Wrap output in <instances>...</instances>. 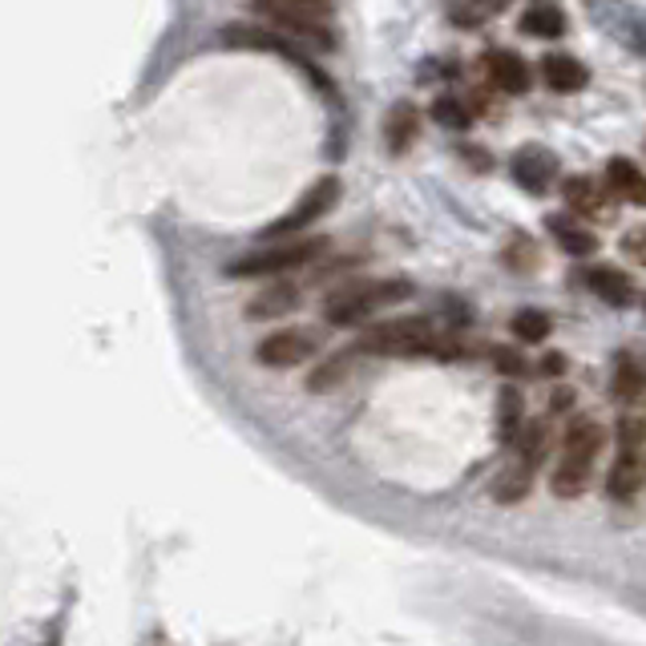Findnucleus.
Wrapping results in <instances>:
<instances>
[{
    "instance_id": "10",
    "label": "nucleus",
    "mask_w": 646,
    "mask_h": 646,
    "mask_svg": "<svg viewBox=\"0 0 646 646\" xmlns=\"http://www.w3.org/2000/svg\"><path fill=\"white\" fill-rule=\"evenodd\" d=\"M602 445H606V428H602L594 416H574L566 424V433H562V457H574V461H598Z\"/></svg>"
},
{
    "instance_id": "25",
    "label": "nucleus",
    "mask_w": 646,
    "mask_h": 646,
    "mask_svg": "<svg viewBox=\"0 0 646 646\" xmlns=\"http://www.w3.org/2000/svg\"><path fill=\"white\" fill-rule=\"evenodd\" d=\"M352 360H356V352H352V347H347V352H335L332 360H323L320 369L312 372V380H307V388H312V392L335 388V384H340V380L352 372Z\"/></svg>"
},
{
    "instance_id": "12",
    "label": "nucleus",
    "mask_w": 646,
    "mask_h": 646,
    "mask_svg": "<svg viewBox=\"0 0 646 646\" xmlns=\"http://www.w3.org/2000/svg\"><path fill=\"white\" fill-rule=\"evenodd\" d=\"M549 234H554V243L574 259H591L598 255V234L591 231L586 223H578L574 214H549L546 219Z\"/></svg>"
},
{
    "instance_id": "4",
    "label": "nucleus",
    "mask_w": 646,
    "mask_h": 646,
    "mask_svg": "<svg viewBox=\"0 0 646 646\" xmlns=\"http://www.w3.org/2000/svg\"><path fill=\"white\" fill-rule=\"evenodd\" d=\"M340 194H344V182L335 179V174H323V179H315L312 186L300 194V202H295L287 214H279L275 223L263 231V239H275V243H283V239H300L307 226H315L323 214L332 211L335 202H340Z\"/></svg>"
},
{
    "instance_id": "9",
    "label": "nucleus",
    "mask_w": 646,
    "mask_h": 646,
    "mask_svg": "<svg viewBox=\"0 0 646 646\" xmlns=\"http://www.w3.org/2000/svg\"><path fill=\"white\" fill-rule=\"evenodd\" d=\"M586 287H591L602 303H610V307H630L638 295L635 279L626 275L623 268H606V263H594V268L586 271Z\"/></svg>"
},
{
    "instance_id": "16",
    "label": "nucleus",
    "mask_w": 646,
    "mask_h": 646,
    "mask_svg": "<svg viewBox=\"0 0 646 646\" xmlns=\"http://www.w3.org/2000/svg\"><path fill=\"white\" fill-rule=\"evenodd\" d=\"M416 138H421V110L413 101H396L388 118H384V145L392 154H408Z\"/></svg>"
},
{
    "instance_id": "21",
    "label": "nucleus",
    "mask_w": 646,
    "mask_h": 646,
    "mask_svg": "<svg viewBox=\"0 0 646 646\" xmlns=\"http://www.w3.org/2000/svg\"><path fill=\"white\" fill-rule=\"evenodd\" d=\"M522 424H525V396H522V388L505 384L502 396H497V441H502L505 448H513V441L522 433Z\"/></svg>"
},
{
    "instance_id": "1",
    "label": "nucleus",
    "mask_w": 646,
    "mask_h": 646,
    "mask_svg": "<svg viewBox=\"0 0 646 646\" xmlns=\"http://www.w3.org/2000/svg\"><path fill=\"white\" fill-rule=\"evenodd\" d=\"M413 279L388 275V279H364V283H352V287L335 291L323 303V320L332 327H356V323L372 320L384 307H396V303L413 300Z\"/></svg>"
},
{
    "instance_id": "30",
    "label": "nucleus",
    "mask_w": 646,
    "mask_h": 646,
    "mask_svg": "<svg viewBox=\"0 0 646 646\" xmlns=\"http://www.w3.org/2000/svg\"><path fill=\"white\" fill-rule=\"evenodd\" d=\"M287 4H300V9L320 12V17H327V12H332V0H287Z\"/></svg>"
},
{
    "instance_id": "8",
    "label": "nucleus",
    "mask_w": 646,
    "mask_h": 646,
    "mask_svg": "<svg viewBox=\"0 0 646 646\" xmlns=\"http://www.w3.org/2000/svg\"><path fill=\"white\" fill-rule=\"evenodd\" d=\"M513 179L529 194H546L557 179V158L549 150H542V145H525V150L513 154Z\"/></svg>"
},
{
    "instance_id": "19",
    "label": "nucleus",
    "mask_w": 646,
    "mask_h": 646,
    "mask_svg": "<svg viewBox=\"0 0 646 646\" xmlns=\"http://www.w3.org/2000/svg\"><path fill=\"white\" fill-rule=\"evenodd\" d=\"M566 29L569 21L557 4H529L522 12V33L537 37V41H557V37H566Z\"/></svg>"
},
{
    "instance_id": "24",
    "label": "nucleus",
    "mask_w": 646,
    "mask_h": 646,
    "mask_svg": "<svg viewBox=\"0 0 646 646\" xmlns=\"http://www.w3.org/2000/svg\"><path fill=\"white\" fill-rule=\"evenodd\" d=\"M433 122L441 125V130H453V134H461V130H468L473 125V110H468L465 98H453V93H445V98L433 101Z\"/></svg>"
},
{
    "instance_id": "2",
    "label": "nucleus",
    "mask_w": 646,
    "mask_h": 646,
    "mask_svg": "<svg viewBox=\"0 0 646 646\" xmlns=\"http://www.w3.org/2000/svg\"><path fill=\"white\" fill-rule=\"evenodd\" d=\"M327 255V239L320 234H300V239H283L275 246H263V251H251V255L226 263V279H271V275H287V271L312 268L315 259Z\"/></svg>"
},
{
    "instance_id": "17",
    "label": "nucleus",
    "mask_w": 646,
    "mask_h": 646,
    "mask_svg": "<svg viewBox=\"0 0 646 646\" xmlns=\"http://www.w3.org/2000/svg\"><path fill=\"white\" fill-rule=\"evenodd\" d=\"M300 307V287L295 283H275L263 295L246 303V320H275V315H287Z\"/></svg>"
},
{
    "instance_id": "3",
    "label": "nucleus",
    "mask_w": 646,
    "mask_h": 646,
    "mask_svg": "<svg viewBox=\"0 0 646 646\" xmlns=\"http://www.w3.org/2000/svg\"><path fill=\"white\" fill-rule=\"evenodd\" d=\"M251 12L259 21L271 24L279 37H291V41H307L315 49H335V33L327 17L320 12H307L300 4H287V0H251Z\"/></svg>"
},
{
    "instance_id": "7",
    "label": "nucleus",
    "mask_w": 646,
    "mask_h": 646,
    "mask_svg": "<svg viewBox=\"0 0 646 646\" xmlns=\"http://www.w3.org/2000/svg\"><path fill=\"white\" fill-rule=\"evenodd\" d=\"M643 388H646L643 356H638L635 347L614 352V369H610V396H614V404H623V408H638V404H643Z\"/></svg>"
},
{
    "instance_id": "28",
    "label": "nucleus",
    "mask_w": 646,
    "mask_h": 646,
    "mask_svg": "<svg viewBox=\"0 0 646 646\" xmlns=\"http://www.w3.org/2000/svg\"><path fill=\"white\" fill-rule=\"evenodd\" d=\"M618 453H643V421L638 416L618 421Z\"/></svg>"
},
{
    "instance_id": "27",
    "label": "nucleus",
    "mask_w": 646,
    "mask_h": 646,
    "mask_svg": "<svg viewBox=\"0 0 646 646\" xmlns=\"http://www.w3.org/2000/svg\"><path fill=\"white\" fill-rule=\"evenodd\" d=\"M489 356H493V369L502 372V376H509V380H522L525 372H529V360L522 356V347L497 344V347H489Z\"/></svg>"
},
{
    "instance_id": "22",
    "label": "nucleus",
    "mask_w": 646,
    "mask_h": 646,
    "mask_svg": "<svg viewBox=\"0 0 646 646\" xmlns=\"http://www.w3.org/2000/svg\"><path fill=\"white\" fill-rule=\"evenodd\" d=\"M509 332L517 344H546L549 332H554V315L542 312V307H522L509 320Z\"/></svg>"
},
{
    "instance_id": "26",
    "label": "nucleus",
    "mask_w": 646,
    "mask_h": 646,
    "mask_svg": "<svg viewBox=\"0 0 646 646\" xmlns=\"http://www.w3.org/2000/svg\"><path fill=\"white\" fill-rule=\"evenodd\" d=\"M537 243L529 234H513L509 246H505V268L509 271H534L537 268Z\"/></svg>"
},
{
    "instance_id": "6",
    "label": "nucleus",
    "mask_w": 646,
    "mask_h": 646,
    "mask_svg": "<svg viewBox=\"0 0 646 646\" xmlns=\"http://www.w3.org/2000/svg\"><path fill=\"white\" fill-rule=\"evenodd\" d=\"M481 65H485V78H489L493 90L509 93V98H525L529 85H534L529 61L522 53H513V49H489V53L481 57Z\"/></svg>"
},
{
    "instance_id": "29",
    "label": "nucleus",
    "mask_w": 646,
    "mask_h": 646,
    "mask_svg": "<svg viewBox=\"0 0 646 646\" xmlns=\"http://www.w3.org/2000/svg\"><path fill=\"white\" fill-rule=\"evenodd\" d=\"M566 364L569 360L562 356V352H549V356H542V369L537 372H542V376H566Z\"/></svg>"
},
{
    "instance_id": "11",
    "label": "nucleus",
    "mask_w": 646,
    "mask_h": 646,
    "mask_svg": "<svg viewBox=\"0 0 646 646\" xmlns=\"http://www.w3.org/2000/svg\"><path fill=\"white\" fill-rule=\"evenodd\" d=\"M606 493L618 505H635L643 493V453H618L606 473Z\"/></svg>"
},
{
    "instance_id": "14",
    "label": "nucleus",
    "mask_w": 646,
    "mask_h": 646,
    "mask_svg": "<svg viewBox=\"0 0 646 646\" xmlns=\"http://www.w3.org/2000/svg\"><path fill=\"white\" fill-rule=\"evenodd\" d=\"M606 194L618 202H630V206H643L646 182H643V170H638L635 158H610V162H606Z\"/></svg>"
},
{
    "instance_id": "15",
    "label": "nucleus",
    "mask_w": 646,
    "mask_h": 646,
    "mask_svg": "<svg viewBox=\"0 0 646 646\" xmlns=\"http://www.w3.org/2000/svg\"><path fill=\"white\" fill-rule=\"evenodd\" d=\"M562 199H566L569 214H574L578 223H586V219H602V214H606V194H602L598 182L586 179V174H569V179L562 182Z\"/></svg>"
},
{
    "instance_id": "5",
    "label": "nucleus",
    "mask_w": 646,
    "mask_h": 646,
    "mask_svg": "<svg viewBox=\"0 0 646 646\" xmlns=\"http://www.w3.org/2000/svg\"><path fill=\"white\" fill-rule=\"evenodd\" d=\"M315 352H320V340L307 327H283V332L263 335L255 344V360L263 369H295L303 360H312Z\"/></svg>"
},
{
    "instance_id": "13",
    "label": "nucleus",
    "mask_w": 646,
    "mask_h": 646,
    "mask_svg": "<svg viewBox=\"0 0 646 646\" xmlns=\"http://www.w3.org/2000/svg\"><path fill=\"white\" fill-rule=\"evenodd\" d=\"M537 69H542V81H546L554 93H578V90H586V81H591V69L569 53H546Z\"/></svg>"
},
{
    "instance_id": "18",
    "label": "nucleus",
    "mask_w": 646,
    "mask_h": 646,
    "mask_svg": "<svg viewBox=\"0 0 646 646\" xmlns=\"http://www.w3.org/2000/svg\"><path fill=\"white\" fill-rule=\"evenodd\" d=\"M513 448H517V465H525L529 473H537L542 461L549 457V424L546 421H525L522 433H517V441H513Z\"/></svg>"
},
{
    "instance_id": "20",
    "label": "nucleus",
    "mask_w": 646,
    "mask_h": 646,
    "mask_svg": "<svg viewBox=\"0 0 646 646\" xmlns=\"http://www.w3.org/2000/svg\"><path fill=\"white\" fill-rule=\"evenodd\" d=\"M591 473L594 465L591 461H574V457H562L554 465V477H549V489L562 497V502H574V497H582L586 493V485H591Z\"/></svg>"
},
{
    "instance_id": "23",
    "label": "nucleus",
    "mask_w": 646,
    "mask_h": 646,
    "mask_svg": "<svg viewBox=\"0 0 646 646\" xmlns=\"http://www.w3.org/2000/svg\"><path fill=\"white\" fill-rule=\"evenodd\" d=\"M529 489H534V473L513 461L502 477L493 481V502H497V505H517V502H525V497H529Z\"/></svg>"
},
{
    "instance_id": "32",
    "label": "nucleus",
    "mask_w": 646,
    "mask_h": 646,
    "mask_svg": "<svg viewBox=\"0 0 646 646\" xmlns=\"http://www.w3.org/2000/svg\"><path fill=\"white\" fill-rule=\"evenodd\" d=\"M142 646H170L166 630H150V635H145V638H142Z\"/></svg>"
},
{
    "instance_id": "31",
    "label": "nucleus",
    "mask_w": 646,
    "mask_h": 646,
    "mask_svg": "<svg viewBox=\"0 0 646 646\" xmlns=\"http://www.w3.org/2000/svg\"><path fill=\"white\" fill-rule=\"evenodd\" d=\"M481 12H489V17H497V12H505L513 4V0H473Z\"/></svg>"
}]
</instances>
